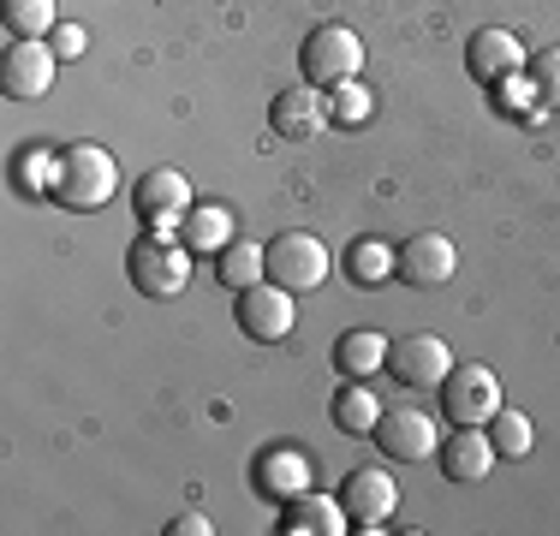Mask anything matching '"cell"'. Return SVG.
<instances>
[{"label": "cell", "mask_w": 560, "mask_h": 536, "mask_svg": "<svg viewBox=\"0 0 560 536\" xmlns=\"http://www.w3.org/2000/svg\"><path fill=\"white\" fill-rule=\"evenodd\" d=\"M191 257L197 250L185 245V238H173L167 226H150L126 257L131 287H138L143 299H179V292L191 287Z\"/></svg>", "instance_id": "1"}, {"label": "cell", "mask_w": 560, "mask_h": 536, "mask_svg": "<svg viewBox=\"0 0 560 536\" xmlns=\"http://www.w3.org/2000/svg\"><path fill=\"white\" fill-rule=\"evenodd\" d=\"M114 191H119L114 155L102 150V143H72V150L60 155V167H55V191L48 197H55L60 209L84 214V209H102Z\"/></svg>", "instance_id": "2"}, {"label": "cell", "mask_w": 560, "mask_h": 536, "mask_svg": "<svg viewBox=\"0 0 560 536\" xmlns=\"http://www.w3.org/2000/svg\"><path fill=\"white\" fill-rule=\"evenodd\" d=\"M299 60H304V78H311L316 90H335V84H352V78L364 72V43H358L352 24H316V31L304 36Z\"/></svg>", "instance_id": "3"}, {"label": "cell", "mask_w": 560, "mask_h": 536, "mask_svg": "<svg viewBox=\"0 0 560 536\" xmlns=\"http://www.w3.org/2000/svg\"><path fill=\"white\" fill-rule=\"evenodd\" d=\"M442 411L453 429H489V418L501 411V382L489 364H453L442 382Z\"/></svg>", "instance_id": "4"}, {"label": "cell", "mask_w": 560, "mask_h": 536, "mask_svg": "<svg viewBox=\"0 0 560 536\" xmlns=\"http://www.w3.org/2000/svg\"><path fill=\"white\" fill-rule=\"evenodd\" d=\"M55 72H60L55 43L19 36V43L0 54V96H7V102H36V96H48V90H55Z\"/></svg>", "instance_id": "5"}, {"label": "cell", "mask_w": 560, "mask_h": 536, "mask_svg": "<svg viewBox=\"0 0 560 536\" xmlns=\"http://www.w3.org/2000/svg\"><path fill=\"white\" fill-rule=\"evenodd\" d=\"M269 280L287 292H316L328 280V245L316 233H280L269 245Z\"/></svg>", "instance_id": "6"}, {"label": "cell", "mask_w": 560, "mask_h": 536, "mask_svg": "<svg viewBox=\"0 0 560 536\" xmlns=\"http://www.w3.org/2000/svg\"><path fill=\"white\" fill-rule=\"evenodd\" d=\"M376 447L388 453V459H430V453H442V429H435V418L423 406H388L376 423Z\"/></svg>", "instance_id": "7"}, {"label": "cell", "mask_w": 560, "mask_h": 536, "mask_svg": "<svg viewBox=\"0 0 560 536\" xmlns=\"http://www.w3.org/2000/svg\"><path fill=\"white\" fill-rule=\"evenodd\" d=\"M299 292H287V287H275V280H257V287H245L238 292V328L250 334V340H262V346H275V340H287L292 334V322H299Z\"/></svg>", "instance_id": "8"}, {"label": "cell", "mask_w": 560, "mask_h": 536, "mask_svg": "<svg viewBox=\"0 0 560 536\" xmlns=\"http://www.w3.org/2000/svg\"><path fill=\"white\" fill-rule=\"evenodd\" d=\"M388 370H394L406 387H442L447 370H453V346L442 340V334H430V328L399 334L394 352H388Z\"/></svg>", "instance_id": "9"}, {"label": "cell", "mask_w": 560, "mask_h": 536, "mask_svg": "<svg viewBox=\"0 0 560 536\" xmlns=\"http://www.w3.org/2000/svg\"><path fill=\"white\" fill-rule=\"evenodd\" d=\"M340 501H346V518H352L358 531H376L399 513V482L388 471H376V465H358V471L346 477Z\"/></svg>", "instance_id": "10"}, {"label": "cell", "mask_w": 560, "mask_h": 536, "mask_svg": "<svg viewBox=\"0 0 560 536\" xmlns=\"http://www.w3.org/2000/svg\"><path fill=\"white\" fill-rule=\"evenodd\" d=\"M131 203H138V214L150 226H179L197 197H191V179H185L179 167H150L138 179V191H131Z\"/></svg>", "instance_id": "11"}, {"label": "cell", "mask_w": 560, "mask_h": 536, "mask_svg": "<svg viewBox=\"0 0 560 536\" xmlns=\"http://www.w3.org/2000/svg\"><path fill=\"white\" fill-rule=\"evenodd\" d=\"M459 275V250H453L447 233H418L399 245V280L406 287H447Z\"/></svg>", "instance_id": "12"}, {"label": "cell", "mask_w": 560, "mask_h": 536, "mask_svg": "<svg viewBox=\"0 0 560 536\" xmlns=\"http://www.w3.org/2000/svg\"><path fill=\"white\" fill-rule=\"evenodd\" d=\"M335 119V107H328V96L316 84H304V90H280L275 96V131L287 143H311V138H323V126Z\"/></svg>", "instance_id": "13"}, {"label": "cell", "mask_w": 560, "mask_h": 536, "mask_svg": "<svg viewBox=\"0 0 560 536\" xmlns=\"http://www.w3.org/2000/svg\"><path fill=\"white\" fill-rule=\"evenodd\" d=\"M465 60H471V72L483 78V84H506V78L525 72V43H518L513 31H477L471 48H465Z\"/></svg>", "instance_id": "14"}, {"label": "cell", "mask_w": 560, "mask_h": 536, "mask_svg": "<svg viewBox=\"0 0 560 536\" xmlns=\"http://www.w3.org/2000/svg\"><path fill=\"white\" fill-rule=\"evenodd\" d=\"M495 441H489V429H453V435L442 441V471L453 482H483L489 471H495Z\"/></svg>", "instance_id": "15"}, {"label": "cell", "mask_w": 560, "mask_h": 536, "mask_svg": "<svg viewBox=\"0 0 560 536\" xmlns=\"http://www.w3.org/2000/svg\"><path fill=\"white\" fill-rule=\"evenodd\" d=\"M280 531L287 536H340L352 531V518H346V501H328V494H292L287 501V518H280Z\"/></svg>", "instance_id": "16"}, {"label": "cell", "mask_w": 560, "mask_h": 536, "mask_svg": "<svg viewBox=\"0 0 560 536\" xmlns=\"http://www.w3.org/2000/svg\"><path fill=\"white\" fill-rule=\"evenodd\" d=\"M388 352H394V340L388 334H376V328H352V334H340V346H335V364L346 382H370L382 364H388Z\"/></svg>", "instance_id": "17"}, {"label": "cell", "mask_w": 560, "mask_h": 536, "mask_svg": "<svg viewBox=\"0 0 560 536\" xmlns=\"http://www.w3.org/2000/svg\"><path fill=\"white\" fill-rule=\"evenodd\" d=\"M179 238L197 250V257H221L233 245V214L221 203H191V214L179 221Z\"/></svg>", "instance_id": "18"}, {"label": "cell", "mask_w": 560, "mask_h": 536, "mask_svg": "<svg viewBox=\"0 0 560 536\" xmlns=\"http://www.w3.org/2000/svg\"><path fill=\"white\" fill-rule=\"evenodd\" d=\"M382 411H388V406L370 394V382H346L335 394V429H340V435H376Z\"/></svg>", "instance_id": "19"}, {"label": "cell", "mask_w": 560, "mask_h": 536, "mask_svg": "<svg viewBox=\"0 0 560 536\" xmlns=\"http://www.w3.org/2000/svg\"><path fill=\"white\" fill-rule=\"evenodd\" d=\"M215 275H221V287H233V292L269 280V245H245V238H233V245L215 257Z\"/></svg>", "instance_id": "20"}, {"label": "cell", "mask_w": 560, "mask_h": 536, "mask_svg": "<svg viewBox=\"0 0 560 536\" xmlns=\"http://www.w3.org/2000/svg\"><path fill=\"white\" fill-rule=\"evenodd\" d=\"M262 489L275 494V501H292V494H304L311 489V465H304V453H292V447H280V453H262Z\"/></svg>", "instance_id": "21"}, {"label": "cell", "mask_w": 560, "mask_h": 536, "mask_svg": "<svg viewBox=\"0 0 560 536\" xmlns=\"http://www.w3.org/2000/svg\"><path fill=\"white\" fill-rule=\"evenodd\" d=\"M7 31L12 36H55L60 31V12H55V0H7Z\"/></svg>", "instance_id": "22"}, {"label": "cell", "mask_w": 560, "mask_h": 536, "mask_svg": "<svg viewBox=\"0 0 560 536\" xmlns=\"http://www.w3.org/2000/svg\"><path fill=\"white\" fill-rule=\"evenodd\" d=\"M346 263H352V280H358V287H376V280L399 275V250H388L382 238H358Z\"/></svg>", "instance_id": "23"}, {"label": "cell", "mask_w": 560, "mask_h": 536, "mask_svg": "<svg viewBox=\"0 0 560 536\" xmlns=\"http://www.w3.org/2000/svg\"><path fill=\"white\" fill-rule=\"evenodd\" d=\"M55 167H60V155H48V150H19V161H12V185H19L24 197H36V191H55Z\"/></svg>", "instance_id": "24"}, {"label": "cell", "mask_w": 560, "mask_h": 536, "mask_svg": "<svg viewBox=\"0 0 560 536\" xmlns=\"http://www.w3.org/2000/svg\"><path fill=\"white\" fill-rule=\"evenodd\" d=\"M489 429H495V435H489V441H495V453H506V459H525L530 441H537V435H530V418H525V411H513V406H501L495 418H489Z\"/></svg>", "instance_id": "25"}, {"label": "cell", "mask_w": 560, "mask_h": 536, "mask_svg": "<svg viewBox=\"0 0 560 536\" xmlns=\"http://www.w3.org/2000/svg\"><path fill=\"white\" fill-rule=\"evenodd\" d=\"M530 84H537V96L549 107H560V48H542L530 60Z\"/></svg>", "instance_id": "26"}, {"label": "cell", "mask_w": 560, "mask_h": 536, "mask_svg": "<svg viewBox=\"0 0 560 536\" xmlns=\"http://www.w3.org/2000/svg\"><path fill=\"white\" fill-rule=\"evenodd\" d=\"M328 107H335L340 119H358L370 107V90H358V78H352V84H335V90H328Z\"/></svg>", "instance_id": "27"}, {"label": "cell", "mask_w": 560, "mask_h": 536, "mask_svg": "<svg viewBox=\"0 0 560 536\" xmlns=\"http://www.w3.org/2000/svg\"><path fill=\"white\" fill-rule=\"evenodd\" d=\"M84 48H90V36L78 31V24H60V31H55V54H60V60H72V54H84Z\"/></svg>", "instance_id": "28"}, {"label": "cell", "mask_w": 560, "mask_h": 536, "mask_svg": "<svg viewBox=\"0 0 560 536\" xmlns=\"http://www.w3.org/2000/svg\"><path fill=\"white\" fill-rule=\"evenodd\" d=\"M209 531H215V525H209L203 513H179V518L167 525V536H209Z\"/></svg>", "instance_id": "29"}]
</instances>
